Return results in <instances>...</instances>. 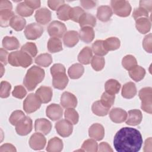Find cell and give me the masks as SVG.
Here are the masks:
<instances>
[{"label": "cell", "mask_w": 152, "mask_h": 152, "mask_svg": "<svg viewBox=\"0 0 152 152\" xmlns=\"http://www.w3.org/2000/svg\"><path fill=\"white\" fill-rule=\"evenodd\" d=\"M142 144L140 132L133 128L124 127L115 134L113 146L118 152H137Z\"/></svg>", "instance_id": "1"}, {"label": "cell", "mask_w": 152, "mask_h": 152, "mask_svg": "<svg viewBox=\"0 0 152 152\" xmlns=\"http://www.w3.org/2000/svg\"><path fill=\"white\" fill-rule=\"evenodd\" d=\"M45 75V71L42 68L33 65L27 71L23 80V84L28 91L33 90L37 85L42 82Z\"/></svg>", "instance_id": "2"}, {"label": "cell", "mask_w": 152, "mask_h": 152, "mask_svg": "<svg viewBox=\"0 0 152 152\" xmlns=\"http://www.w3.org/2000/svg\"><path fill=\"white\" fill-rule=\"evenodd\" d=\"M32 61L31 56L21 50L12 52L8 55V62L14 66L27 68L31 64Z\"/></svg>", "instance_id": "3"}, {"label": "cell", "mask_w": 152, "mask_h": 152, "mask_svg": "<svg viewBox=\"0 0 152 152\" xmlns=\"http://www.w3.org/2000/svg\"><path fill=\"white\" fill-rule=\"evenodd\" d=\"M112 10L118 16L126 17L131 12V6L129 2L125 0H113L110 2Z\"/></svg>", "instance_id": "4"}, {"label": "cell", "mask_w": 152, "mask_h": 152, "mask_svg": "<svg viewBox=\"0 0 152 152\" xmlns=\"http://www.w3.org/2000/svg\"><path fill=\"white\" fill-rule=\"evenodd\" d=\"M141 101V109L150 114L152 113V88L150 87L141 88L138 93Z\"/></svg>", "instance_id": "5"}, {"label": "cell", "mask_w": 152, "mask_h": 152, "mask_svg": "<svg viewBox=\"0 0 152 152\" xmlns=\"http://www.w3.org/2000/svg\"><path fill=\"white\" fill-rule=\"evenodd\" d=\"M41 101L36 94L30 93L25 99L23 102V109L27 113H31L37 109L41 106Z\"/></svg>", "instance_id": "6"}, {"label": "cell", "mask_w": 152, "mask_h": 152, "mask_svg": "<svg viewBox=\"0 0 152 152\" xmlns=\"http://www.w3.org/2000/svg\"><path fill=\"white\" fill-rule=\"evenodd\" d=\"M48 32L52 37L60 38L64 36L66 31L65 25L59 21H53L51 22L47 28Z\"/></svg>", "instance_id": "7"}, {"label": "cell", "mask_w": 152, "mask_h": 152, "mask_svg": "<svg viewBox=\"0 0 152 152\" xmlns=\"http://www.w3.org/2000/svg\"><path fill=\"white\" fill-rule=\"evenodd\" d=\"M43 33V27L39 24L33 23L27 25L24 30V35L28 40H36Z\"/></svg>", "instance_id": "8"}, {"label": "cell", "mask_w": 152, "mask_h": 152, "mask_svg": "<svg viewBox=\"0 0 152 152\" xmlns=\"http://www.w3.org/2000/svg\"><path fill=\"white\" fill-rule=\"evenodd\" d=\"M32 128V120L28 116H25L15 125V131L17 133L21 136L28 134L31 131Z\"/></svg>", "instance_id": "9"}, {"label": "cell", "mask_w": 152, "mask_h": 152, "mask_svg": "<svg viewBox=\"0 0 152 152\" xmlns=\"http://www.w3.org/2000/svg\"><path fill=\"white\" fill-rule=\"evenodd\" d=\"M55 128L58 134L62 137H68L72 132V124L66 119H61L55 124Z\"/></svg>", "instance_id": "10"}, {"label": "cell", "mask_w": 152, "mask_h": 152, "mask_svg": "<svg viewBox=\"0 0 152 152\" xmlns=\"http://www.w3.org/2000/svg\"><path fill=\"white\" fill-rule=\"evenodd\" d=\"M30 147L34 150H40L44 148L46 143V140L44 135L37 132L33 134L29 140Z\"/></svg>", "instance_id": "11"}, {"label": "cell", "mask_w": 152, "mask_h": 152, "mask_svg": "<svg viewBox=\"0 0 152 152\" xmlns=\"http://www.w3.org/2000/svg\"><path fill=\"white\" fill-rule=\"evenodd\" d=\"M66 72H57L52 75V84L54 88L59 90H64L68 83V78Z\"/></svg>", "instance_id": "12"}, {"label": "cell", "mask_w": 152, "mask_h": 152, "mask_svg": "<svg viewBox=\"0 0 152 152\" xmlns=\"http://www.w3.org/2000/svg\"><path fill=\"white\" fill-rule=\"evenodd\" d=\"M46 113V116L51 120L57 121L62 118L63 109L59 104L53 103L47 107Z\"/></svg>", "instance_id": "13"}, {"label": "cell", "mask_w": 152, "mask_h": 152, "mask_svg": "<svg viewBox=\"0 0 152 152\" xmlns=\"http://www.w3.org/2000/svg\"><path fill=\"white\" fill-rule=\"evenodd\" d=\"M61 104L64 108H74L77 104V97L72 93L65 91L61 96Z\"/></svg>", "instance_id": "14"}, {"label": "cell", "mask_w": 152, "mask_h": 152, "mask_svg": "<svg viewBox=\"0 0 152 152\" xmlns=\"http://www.w3.org/2000/svg\"><path fill=\"white\" fill-rule=\"evenodd\" d=\"M35 131L43 135H48L51 131V122L45 118H39L35 121L34 123Z\"/></svg>", "instance_id": "15"}, {"label": "cell", "mask_w": 152, "mask_h": 152, "mask_svg": "<svg viewBox=\"0 0 152 152\" xmlns=\"http://www.w3.org/2000/svg\"><path fill=\"white\" fill-rule=\"evenodd\" d=\"M88 135L90 138L96 141H100L104 136V129L101 124H94L89 128Z\"/></svg>", "instance_id": "16"}, {"label": "cell", "mask_w": 152, "mask_h": 152, "mask_svg": "<svg viewBox=\"0 0 152 152\" xmlns=\"http://www.w3.org/2000/svg\"><path fill=\"white\" fill-rule=\"evenodd\" d=\"M35 94L39 97L42 103H48L51 100L53 92L50 87L41 86L36 90Z\"/></svg>", "instance_id": "17"}, {"label": "cell", "mask_w": 152, "mask_h": 152, "mask_svg": "<svg viewBox=\"0 0 152 152\" xmlns=\"http://www.w3.org/2000/svg\"><path fill=\"white\" fill-rule=\"evenodd\" d=\"M128 115L125 120L127 125L136 126L141 123L142 119V115L140 110H130L128 111Z\"/></svg>", "instance_id": "18"}, {"label": "cell", "mask_w": 152, "mask_h": 152, "mask_svg": "<svg viewBox=\"0 0 152 152\" xmlns=\"http://www.w3.org/2000/svg\"><path fill=\"white\" fill-rule=\"evenodd\" d=\"M34 17L38 23L45 25L51 20V12L46 8H42L36 11Z\"/></svg>", "instance_id": "19"}, {"label": "cell", "mask_w": 152, "mask_h": 152, "mask_svg": "<svg viewBox=\"0 0 152 152\" xmlns=\"http://www.w3.org/2000/svg\"><path fill=\"white\" fill-rule=\"evenodd\" d=\"M109 117L113 122L120 124L126 120L127 118V113L121 108L115 107L111 109L109 112Z\"/></svg>", "instance_id": "20"}, {"label": "cell", "mask_w": 152, "mask_h": 152, "mask_svg": "<svg viewBox=\"0 0 152 152\" xmlns=\"http://www.w3.org/2000/svg\"><path fill=\"white\" fill-rule=\"evenodd\" d=\"M79 40L78 33L74 30L66 31L63 36V42L65 46L72 48L75 46Z\"/></svg>", "instance_id": "21"}, {"label": "cell", "mask_w": 152, "mask_h": 152, "mask_svg": "<svg viewBox=\"0 0 152 152\" xmlns=\"http://www.w3.org/2000/svg\"><path fill=\"white\" fill-rule=\"evenodd\" d=\"M113 14L111 7L108 5H102L97 8V18L103 22L108 21Z\"/></svg>", "instance_id": "22"}, {"label": "cell", "mask_w": 152, "mask_h": 152, "mask_svg": "<svg viewBox=\"0 0 152 152\" xmlns=\"http://www.w3.org/2000/svg\"><path fill=\"white\" fill-rule=\"evenodd\" d=\"M137 30L142 34L147 33L151 29V21L148 18L141 17L135 20Z\"/></svg>", "instance_id": "23"}, {"label": "cell", "mask_w": 152, "mask_h": 152, "mask_svg": "<svg viewBox=\"0 0 152 152\" xmlns=\"http://www.w3.org/2000/svg\"><path fill=\"white\" fill-rule=\"evenodd\" d=\"M79 39L83 42L88 43L93 41L94 38V31L92 27H82L78 33Z\"/></svg>", "instance_id": "24"}, {"label": "cell", "mask_w": 152, "mask_h": 152, "mask_svg": "<svg viewBox=\"0 0 152 152\" xmlns=\"http://www.w3.org/2000/svg\"><path fill=\"white\" fill-rule=\"evenodd\" d=\"M93 58V52L90 48L84 47L78 55V61L82 64L88 65L91 62Z\"/></svg>", "instance_id": "25"}, {"label": "cell", "mask_w": 152, "mask_h": 152, "mask_svg": "<svg viewBox=\"0 0 152 152\" xmlns=\"http://www.w3.org/2000/svg\"><path fill=\"white\" fill-rule=\"evenodd\" d=\"M137 94L135 84L132 82L125 83L122 89V96L125 99H132Z\"/></svg>", "instance_id": "26"}, {"label": "cell", "mask_w": 152, "mask_h": 152, "mask_svg": "<svg viewBox=\"0 0 152 152\" xmlns=\"http://www.w3.org/2000/svg\"><path fill=\"white\" fill-rule=\"evenodd\" d=\"M78 23L80 26L81 28L84 27H93L96 26V19L93 15L87 12H84L81 16Z\"/></svg>", "instance_id": "27"}, {"label": "cell", "mask_w": 152, "mask_h": 152, "mask_svg": "<svg viewBox=\"0 0 152 152\" xmlns=\"http://www.w3.org/2000/svg\"><path fill=\"white\" fill-rule=\"evenodd\" d=\"M84 72V68L81 64H74L72 65L68 70L69 77L71 79H78L80 78Z\"/></svg>", "instance_id": "28"}, {"label": "cell", "mask_w": 152, "mask_h": 152, "mask_svg": "<svg viewBox=\"0 0 152 152\" xmlns=\"http://www.w3.org/2000/svg\"><path fill=\"white\" fill-rule=\"evenodd\" d=\"M63 148V142L61 139L58 137L51 138L48 143L46 150L49 152H59Z\"/></svg>", "instance_id": "29"}, {"label": "cell", "mask_w": 152, "mask_h": 152, "mask_svg": "<svg viewBox=\"0 0 152 152\" xmlns=\"http://www.w3.org/2000/svg\"><path fill=\"white\" fill-rule=\"evenodd\" d=\"M2 46L7 50L17 49L20 47V43L15 37L5 36L2 40Z\"/></svg>", "instance_id": "30"}, {"label": "cell", "mask_w": 152, "mask_h": 152, "mask_svg": "<svg viewBox=\"0 0 152 152\" xmlns=\"http://www.w3.org/2000/svg\"><path fill=\"white\" fill-rule=\"evenodd\" d=\"M121 87V84L117 80L114 79H110L107 80L104 84L106 92L110 94H116L118 93Z\"/></svg>", "instance_id": "31"}, {"label": "cell", "mask_w": 152, "mask_h": 152, "mask_svg": "<svg viewBox=\"0 0 152 152\" xmlns=\"http://www.w3.org/2000/svg\"><path fill=\"white\" fill-rule=\"evenodd\" d=\"M14 13L12 10H0V25L1 27H7L10 26L11 18L14 16Z\"/></svg>", "instance_id": "32"}, {"label": "cell", "mask_w": 152, "mask_h": 152, "mask_svg": "<svg viewBox=\"0 0 152 152\" xmlns=\"http://www.w3.org/2000/svg\"><path fill=\"white\" fill-rule=\"evenodd\" d=\"M47 47L50 52L56 53L62 50V43L59 38L51 37L48 42Z\"/></svg>", "instance_id": "33"}, {"label": "cell", "mask_w": 152, "mask_h": 152, "mask_svg": "<svg viewBox=\"0 0 152 152\" xmlns=\"http://www.w3.org/2000/svg\"><path fill=\"white\" fill-rule=\"evenodd\" d=\"M128 71L130 77L137 82L142 80L145 75V70L144 68L139 65L135 66Z\"/></svg>", "instance_id": "34"}, {"label": "cell", "mask_w": 152, "mask_h": 152, "mask_svg": "<svg viewBox=\"0 0 152 152\" xmlns=\"http://www.w3.org/2000/svg\"><path fill=\"white\" fill-rule=\"evenodd\" d=\"M26 20L18 15H14L10 22V26L15 31H21L26 26Z\"/></svg>", "instance_id": "35"}, {"label": "cell", "mask_w": 152, "mask_h": 152, "mask_svg": "<svg viewBox=\"0 0 152 152\" xmlns=\"http://www.w3.org/2000/svg\"><path fill=\"white\" fill-rule=\"evenodd\" d=\"M103 45L105 49L108 51L115 50L119 48L121 45L120 40L116 37H110L103 40Z\"/></svg>", "instance_id": "36"}, {"label": "cell", "mask_w": 152, "mask_h": 152, "mask_svg": "<svg viewBox=\"0 0 152 152\" xmlns=\"http://www.w3.org/2000/svg\"><path fill=\"white\" fill-rule=\"evenodd\" d=\"M91 109L93 112L96 115L99 116H104L108 113L110 109L103 106L100 100H97L93 103Z\"/></svg>", "instance_id": "37"}, {"label": "cell", "mask_w": 152, "mask_h": 152, "mask_svg": "<svg viewBox=\"0 0 152 152\" xmlns=\"http://www.w3.org/2000/svg\"><path fill=\"white\" fill-rule=\"evenodd\" d=\"M36 64L40 66L47 67L52 62V58L49 53H42L38 55L34 59Z\"/></svg>", "instance_id": "38"}, {"label": "cell", "mask_w": 152, "mask_h": 152, "mask_svg": "<svg viewBox=\"0 0 152 152\" xmlns=\"http://www.w3.org/2000/svg\"><path fill=\"white\" fill-rule=\"evenodd\" d=\"M16 12L21 17H29L33 14L34 10L30 8L24 1L17 5Z\"/></svg>", "instance_id": "39"}, {"label": "cell", "mask_w": 152, "mask_h": 152, "mask_svg": "<svg viewBox=\"0 0 152 152\" xmlns=\"http://www.w3.org/2000/svg\"><path fill=\"white\" fill-rule=\"evenodd\" d=\"M93 52L96 56H103L107 53V51L105 49L103 45V40H98L95 41L92 45Z\"/></svg>", "instance_id": "40"}, {"label": "cell", "mask_w": 152, "mask_h": 152, "mask_svg": "<svg viewBox=\"0 0 152 152\" xmlns=\"http://www.w3.org/2000/svg\"><path fill=\"white\" fill-rule=\"evenodd\" d=\"M64 116L65 119L73 125L77 124L78 122V119H79L78 113L74 108L66 109L65 111Z\"/></svg>", "instance_id": "41"}, {"label": "cell", "mask_w": 152, "mask_h": 152, "mask_svg": "<svg viewBox=\"0 0 152 152\" xmlns=\"http://www.w3.org/2000/svg\"><path fill=\"white\" fill-rule=\"evenodd\" d=\"M71 7L68 4H64L60 7L56 12L57 17L62 21H67L69 20V14Z\"/></svg>", "instance_id": "42"}, {"label": "cell", "mask_w": 152, "mask_h": 152, "mask_svg": "<svg viewBox=\"0 0 152 152\" xmlns=\"http://www.w3.org/2000/svg\"><path fill=\"white\" fill-rule=\"evenodd\" d=\"M122 64L125 69L129 71L137 65V62L134 56L131 55H127L123 58Z\"/></svg>", "instance_id": "43"}, {"label": "cell", "mask_w": 152, "mask_h": 152, "mask_svg": "<svg viewBox=\"0 0 152 152\" xmlns=\"http://www.w3.org/2000/svg\"><path fill=\"white\" fill-rule=\"evenodd\" d=\"M81 150L83 151L96 152L98 150L97 143L94 139H88L82 144Z\"/></svg>", "instance_id": "44"}, {"label": "cell", "mask_w": 152, "mask_h": 152, "mask_svg": "<svg viewBox=\"0 0 152 152\" xmlns=\"http://www.w3.org/2000/svg\"><path fill=\"white\" fill-rule=\"evenodd\" d=\"M91 64L92 68L96 71H99L103 69L104 66L105 61L103 57L99 56H93Z\"/></svg>", "instance_id": "45"}, {"label": "cell", "mask_w": 152, "mask_h": 152, "mask_svg": "<svg viewBox=\"0 0 152 152\" xmlns=\"http://www.w3.org/2000/svg\"><path fill=\"white\" fill-rule=\"evenodd\" d=\"M115 94H110L107 92H104L100 99V102L105 107L110 109V107L115 102Z\"/></svg>", "instance_id": "46"}, {"label": "cell", "mask_w": 152, "mask_h": 152, "mask_svg": "<svg viewBox=\"0 0 152 152\" xmlns=\"http://www.w3.org/2000/svg\"><path fill=\"white\" fill-rule=\"evenodd\" d=\"M84 10L80 7H75L71 8L69 11V20H71L75 22L78 23V21L81 16L84 13Z\"/></svg>", "instance_id": "47"}, {"label": "cell", "mask_w": 152, "mask_h": 152, "mask_svg": "<svg viewBox=\"0 0 152 152\" xmlns=\"http://www.w3.org/2000/svg\"><path fill=\"white\" fill-rule=\"evenodd\" d=\"M21 50L28 54L31 57H35L37 53V49L35 43L27 42L21 48Z\"/></svg>", "instance_id": "48"}, {"label": "cell", "mask_w": 152, "mask_h": 152, "mask_svg": "<svg viewBox=\"0 0 152 152\" xmlns=\"http://www.w3.org/2000/svg\"><path fill=\"white\" fill-rule=\"evenodd\" d=\"M25 116V114L23 111L19 110H15L11 113L9 118V121L11 125L15 126Z\"/></svg>", "instance_id": "49"}, {"label": "cell", "mask_w": 152, "mask_h": 152, "mask_svg": "<svg viewBox=\"0 0 152 152\" xmlns=\"http://www.w3.org/2000/svg\"><path fill=\"white\" fill-rule=\"evenodd\" d=\"M11 88V84L5 81H2L1 83L0 96L1 98H7L10 96V90Z\"/></svg>", "instance_id": "50"}, {"label": "cell", "mask_w": 152, "mask_h": 152, "mask_svg": "<svg viewBox=\"0 0 152 152\" xmlns=\"http://www.w3.org/2000/svg\"><path fill=\"white\" fill-rule=\"evenodd\" d=\"M12 94L14 97L22 99L27 94V91L23 86L18 85L14 87V90L12 92Z\"/></svg>", "instance_id": "51"}, {"label": "cell", "mask_w": 152, "mask_h": 152, "mask_svg": "<svg viewBox=\"0 0 152 152\" xmlns=\"http://www.w3.org/2000/svg\"><path fill=\"white\" fill-rule=\"evenodd\" d=\"M142 46L144 50L148 53H151L152 52V36L151 33H149L145 36L142 41Z\"/></svg>", "instance_id": "52"}, {"label": "cell", "mask_w": 152, "mask_h": 152, "mask_svg": "<svg viewBox=\"0 0 152 152\" xmlns=\"http://www.w3.org/2000/svg\"><path fill=\"white\" fill-rule=\"evenodd\" d=\"M132 17L135 20H137L139 18L141 17H148V12L144 8L142 7H138L135 8L132 12Z\"/></svg>", "instance_id": "53"}, {"label": "cell", "mask_w": 152, "mask_h": 152, "mask_svg": "<svg viewBox=\"0 0 152 152\" xmlns=\"http://www.w3.org/2000/svg\"><path fill=\"white\" fill-rule=\"evenodd\" d=\"M65 1L62 0V1H48V5L49 6V7L53 10H58V8L61 7L62 5L64 4Z\"/></svg>", "instance_id": "54"}, {"label": "cell", "mask_w": 152, "mask_h": 152, "mask_svg": "<svg viewBox=\"0 0 152 152\" xmlns=\"http://www.w3.org/2000/svg\"><path fill=\"white\" fill-rule=\"evenodd\" d=\"M59 72H66L65 66L61 64H55L50 68V74L52 75Z\"/></svg>", "instance_id": "55"}, {"label": "cell", "mask_w": 152, "mask_h": 152, "mask_svg": "<svg viewBox=\"0 0 152 152\" xmlns=\"http://www.w3.org/2000/svg\"><path fill=\"white\" fill-rule=\"evenodd\" d=\"M8 53L7 50L1 48L0 50V61L1 64L5 65L8 62Z\"/></svg>", "instance_id": "56"}, {"label": "cell", "mask_w": 152, "mask_h": 152, "mask_svg": "<svg viewBox=\"0 0 152 152\" xmlns=\"http://www.w3.org/2000/svg\"><path fill=\"white\" fill-rule=\"evenodd\" d=\"M81 6L85 9H90L94 8L96 5V2L94 1H80Z\"/></svg>", "instance_id": "57"}, {"label": "cell", "mask_w": 152, "mask_h": 152, "mask_svg": "<svg viewBox=\"0 0 152 152\" xmlns=\"http://www.w3.org/2000/svg\"><path fill=\"white\" fill-rule=\"evenodd\" d=\"M140 7L145 9L148 12H151L152 10V1H140Z\"/></svg>", "instance_id": "58"}, {"label": "cell", "mask_w": 152, "mask_h": 152, "mask_svg": "<svg viewBox=\"0 0 152 152\" xmlns=\"http://www.w3.org/2000/svg\"><path fill=\"white\" fill-rule=\"evenodd\" d=\"M24 2L31 9L34 10L39 8L40 7V1L38 0H26L24 1Z\"/></svg>", "instance_id": "59"}, {"label": "cell", "mask_w": 152, "mask_h": 152, "mask_svg": "<svg viewBox=\"0 0 152 152\" xmlns=\"http://www.w3.org/2000/svg\"><path fill=\"white\" fill-rule=\"evenodd\" d=\"M17 150L15 147L11 144H4L0 147V152H4V151H11V152H15Z\"/></svg>", "instance_id": "60"}, {"label": "cell", "mask_w": 152, "mask_h": 152, "mask_svg": "<svg viewBox=\"0 0 152 152\" xmlns=\"http://www.w3.org/2000/svg\"><path fill=\"white\" fill-rule=\"evenodd\" d=\"M97 151H101V152H103V151H107V152L110 151V152H112L113 150L112 149L110 146L107 142H102L100 143V144L99 145Z\"/></svg>", "instance_id": "61"}, {"label": "cell", "mask_w": 152, "mask_h": 152, "mask_svg": "<svg viewBox=\"0 0 152 152\" xmlns=\"http://www.w3.org/2000/svg\"><path fill=\"white\" fill-rule=\"evenodd\" d=\"M12 5L10 1L7 0L0 1V10H12Z\"/></svg>", "instance_id": "62"}, {"label": "cell", "mask_w": 152, "mask_h": 152, "mask_svg": "<svg viewBox=\"0 0 152 152\" xmlns=\"http://www.w3.org/2000/svg\"><path fill=\"white\" fill-rule=\"evenodd\" d=\"M151 151V138L149 137L148 139L145 140L144 147V151Z\"/></svg>", "instance_id": "63"}, {"label": "cell", "mask_w": 152, "mask_h": 152, "mask_svg": "<svg viewBox=\"0 0 152 152\" xmlns=\"http://www.w3.org/2000/svg\"><path fill=\"white\" fill-rule=\"evenodd\" d=\"M1 77H2V75H3L4 72L5 71V70L4 69V66H3L2 64H1Z\"/></svg>", "instance_id": "64"}]
</instances>
